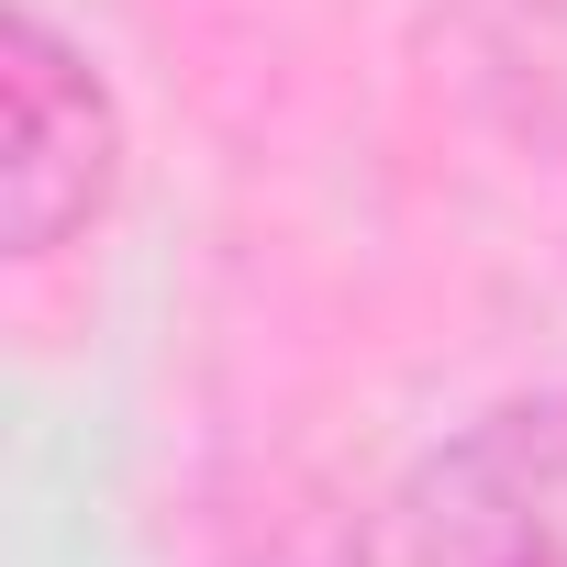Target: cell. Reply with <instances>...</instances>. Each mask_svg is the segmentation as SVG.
<instances>
[{"instance_id": "6da1fadb", "label": "cell", "mask_w": 567, "mask_h": 567, "mask_svg": "<svg viewBox=\"0 0 567 567\" xmlns=\"http://www.w3.org/2000/svg\"><path fill=\"white\" fill-rule=\"evenodd\" d=\"M346 567H567V390L489 401L423 445L368 501Z\"/></svg>"}, {"instance_id": "7a4b0ae2", "label": "cell", "mask_w": 567, "mask_h": 567, "mask_svg": "<svg viewBox=\"0 0 567 567\" xmlns=\"http://www.w3.org/2000/svg\"><path fill=\"white\" fill-rule=\"evenodd\" d=\"M0 101H12V256H56L68 234L101 223L112 178H123V112L101 90V68L45 23V12H12L0 23Z\"/></svg>"}, {"instance_id": "3957f363", "label": "cell", "mask_w": 567, "mask_h": 567, "mask_svg": "<svg viewBox=\"0 0 567 567\" xmlns=\"http://www.w3.org/2000/svg\"><path fill=\"white\" fill-rule=\"evenodd\" d=\"M456 34L478 56V90L523 134L567 145V0H456Z\"/></svg>"}]
</instances>
